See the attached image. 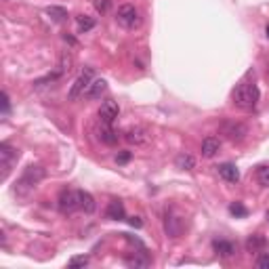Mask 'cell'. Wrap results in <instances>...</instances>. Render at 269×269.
<instances>
[{"label": "cell", "mask_w": 269, "mask_h": 269, "mask_svg": "<svg viewBox=\"0 0 269 269\" xmlns=\"http://www.w3.org/2000/svg\"><path fill=\"white\" fill-rule=\"evenodd\" d=\"M259 86L252 82H242V84L234 91V103L242 107V110H254L259 103Z\"/></svg>", "instance_id": "obj_1"}, {"label": "cell", "mask_w": 269, "mask_h": 269, "mask_svg": "<svg viewBox=\"0 0 269 269\" xmlns=\"http://www.w3.org/2000/svg\"><path fill=\"white\" fill-rule=\"evenodd\" d=\"M44 179V168L42 166H28L25 168V172L21 175V179H19V183H17V194H25L28 189H32L38 181H42Z\"/></svg>", "instance_id": "obj_2"}, {"label": "cell", "mask_w": 269, "mask_h": 269, "mask_svg": "<svg viewBox=\"0 0 269 269\" xmlns=\"http://www.w3.org/2000/svg\"><path fill=\"white\" fill-rule=\"evenodd\" d=\"M93 76H95V72L91 67H86V69H82V74L76 78V82L72 84V88H69V101H76L78 97H82V95H86V91H88V86L93 84Z\"/></svg>", "instance_id": "obj_3"}, {"label": "cell", "mask_w": 269, "mask_h": 269, "mask_svg": "<svg viewBox=\"0 0 269 269\" xmlns=\"http://www.w3.org/2000/svg\"><path fill=\"white\" fill-rule=\"evenodd\" d=\"M116 19H118V23L122 25V28H126V30H133V28H137V25L141 23L139 11L134 9L133 4H122V6H120L118 13H116Z\"/></svg>", "instance_id": "obj_4"}, {"label": "cell", "mask_w": 269, "mask_h": 269, "mask_svg": "<svg viewBox=\"0 0 269 269\" xmlns=\"http://www.w3.org/2000/svg\"><path fill=\"white\" fill-rule=\"evenodd\" d=\"M183 229H185V219L181 215H177L175 210H168L164 217V232L168 238H181V234H183Z\"/></svg>", "instance_id": "obj_5"}, {"label": "cell", "mask_w": 269, "mask_h": 269, "mask_svg": "<svg viewBox=\"0 0 269 269\" xmlns=\"http://www.w3.org/2000/svg\"><path fill=\"white\" fill-rule=\"evenodd\" d=\"M221 133L225 134L229 141H242L248 134V126L242 122H235V120H225L221 124Z\"/></svg>", "instance_id": "obj_6"}, {"label": "cell", "mask_w": 269, "mask_h": 269, "mask_svg": "<svg viewBox=\"0 0 269 269\" xmlns=\"http://www.w3.org/2000/svg\"><path fill=\"white\" fill-rule=\"evenodd\" d=\"M80 208V202H78V191H72V189H63L59 194V210L63 215H72Z\"/></svg>", "instance_id": "obj_7"}, {"label": "cell", "mask_w": 269, "mask_h": 269, "mask_svg": "<svg viewBox=\"0 0 269 269\" xmlns=\"http://www.w3.org/2000/svg\"><path fill=\"white\" fill-rule=\"evenodd\" d=\"M124 139L133 145H147L151 141V133L145 126H129L124 131Z\"/></svg>", "instance_id": "obj_8"}, {"label": "cell", "mask_w": 269, "mask_h": 269, "mask_svg": "<svg viewBox=\"0 0 269 269\" xmlns=\"http://www.w3.org/2000/svg\"><path fill=\"white\" fill-rule=\"evenodd\" d=\"M118 114H120V107H118L116 101H112V99L103 101L99 107V120L103 124H114V120L118 118Z\"/></svg>", "instance_id": "obj_9"}, {"label": "cell", "mask_w": 269, "mask_h": 269, "mask_svg": "<svg viewBox=\"0 0 269 269\" xmlns=\"http://www.w3.org/2000/svg\"><path fill=\"white\" fill-rule=\"evenodd\" d=\"M19 158V153H17V150H13V147L9 145V143H2L0 145V164H2V177H6L9 175V170H11V166H13V162Z\"/></svg>", "instance_id": "obj_10"}, {"label": "cell", "mask_w": 269, "mask_h": 269, "mask_svg": "<svg viewBox=\"0 0 269 269\" xmlns=\"http://www.w3.org/2000/svg\"><path fill=\"white\" fill-rule=\"evenodd\" d=\"M219 175H221L223 181H227V183H238L240 181V170L235 168L234 164H229V162L219 166Z\"/></svg>", "instance_id": "obj_11"}, {"label": "cell", "mask_w": 269, "mask_h": 269, "mask_svg": "<svg viewBox=\"0 0 269 269\" xmlns=\"http://www.w3.org/2000/svg\"><path fill=\"white\" fill-rule=\"evenodd\" d=\"M221 150V141L217 137H206L202 141V156L204 158H213L217 156V151Z\"/></svg>", "instance_id": "obj_12"}, {"label": "cell", "mask_w": 269, "mask_h": 269, "mask_svg": "<svg viewBox=\"0 0 269 269\" xmlns=\"http://www.w3.org/2000/svg\"><path fill=\"white\" fill-rule=\"evenodd\" d=\"M78 202H80V210H84L86 215L95 213V208H97V204H95V198L88 194V191H84V189L78 191Z\"/></svg>", "instance_id": "obj_13"}, {"label": "cell", "mask_w": 269, "mask_h": 269, "mask_svg": "<svg viewBox=\"0 0 269 269\" xmlns=\"http://www.w3.org/2000/svg\"><path fill=\"white\" fill-rule=\"evenodd\" d=\"M215 252L219 254V257H232V254H235V244L234 242H227V240H215Z\"/></svg>", "instance_id": "obj_14"}, {"label": "cell", "mask_w": 269, "mask_h": 269, "mask_svg": "<svg viewBox=\"0 0 269 269\" xmlns=\"http://www.w3.org/2000/svg\"><path fill=\"white\" fill-rule=\"evenodd\" d=\"M105 215H107V219H112V221H120V219H124V204L122 202H118V200H112L110 204H107V210H105Z\"/></svg>", "instance_id": "obj_15"}, {"label": "cell", "mask_w": 269, "mask_h": 269, "mask_svg": "<svg viewBox=\"0 0 269 269\" xmlns=\"http://www.w3.org/2000/svg\"><path fill=\"white\" fill-rule=\"evenodd\" d=\"M265 244H267V240L263 238V235L254 234V235H251V238L246 240V251L248 252H261L265 248Z\"/></svg>", "instance_id": "obj_16"}, {"label": "cell", "mask_w": 269, "mask_h": 269, "mask_svg": "<svg viewBox=\"0 0 269 269\" xmlns=\"http://www.w3.org/2000/svg\"><path fill=\"white\" fill-rule=\"evenodd\" d=\"M105 88H107V82L105 80H93V84L88 86V91H86V97L88 99H99L101 95L105 93Z\"/></svg>", "instance_id": "obj_17"}, {"label": "cell", "mask_w": 269, "mask_h": 269, "mask_svg": "<svg viewBox=\"0 0 269 269\" xmlns=\"http://www.w3.org/2000/svg\"><path fill=\"white\" fill-rule=\"evenodd\" d=\"M99 139L103 141L105 145H116L118 143V134L112 129V124H103V129L99 131Z\"/></svg>", "instance_id": "obj_18"}, {"label": "cell", "mask_w": 269, "mask_h": 269, "mask_svg": "<svg viewBox=\"0 0 269 269\" xmlns=\"http://www.w3.org/2000/svg\"><path fill=\"white\" fill-rule=\"evenodd\" d=\"M175 166L181 170H194L196 168V158L189 156V153H179L175 160Z\"/></svg>", "instance_id": "obj_19"}, {"label": "cell", "mask_w": 269, "mask_h": 269, "mask_svg": "<svg viewBox=\"0 0 269 269\" xmlns=\"http://www.w3.org/2000/svg\"><path fill=\"white\" fill-rule=\"evenodd\" d=\"M47 15L53 19V21L61 23V21H66V19H67V11L63 9V6H49V9H47Z\"/></svg>", "instance_id": "obj_20"}, {"label": "cell", "mask_w": 269, "mask_h": 269, "mask_svg": "<svg viewBox=\"0 0 269 269\" xmlns=\"http://www.w3.org/2000/svg\"><path fill=\"white\" fill-rule=\"evenodd\" d=\"M257 181H259V185H263V187H269V166H261L257 170Z\"/></svg>", "instance_id": "obj_21"}, {"label": "cell", "mask_w": 269, "mask_h": 269, "mask_svg": "<svg viewBox=\"0 0 269 269\" xmlns=\"http://www.w3.org/2000/svg\"><path fill=\"white\" fill-rule=\"evenodd\" d=\"M147 263H150L147 257H137V254L134 257H126V265L129 267H147Z\"/></svg>", "instance_id": "obj_22"}, {"label": "cell", "mask_w": 269, "mask_h": 269, "mask_svg": "<svg viewBox=\"0 0 269 269\" xmlns=\"http://www.w3.org/2000/svg\"><path fill=\"white\" fill-rule=\"evenodd\" d=\"M78 28H80V32H88V30H93V28H95V19L86 17V15L78 17Z\"/></svg>", "instance_id": "obj_23"}, {"label": "cell", "mask_w": 269, "mask_h": 269, "mask_svg": "<svg viewBox=\"0 0 269 269\" xmlns=\"http://www.w3.org/2000/svg\"><path fill=\"white\" fill-rule=\"evenodd\" d=\"M229 213H232L234 217H246L248 210H246L244 206H242L240 202H235V204H232V206H229Z\"/></svg>", "instance_id": "obj_24"}, {"label": "cell", "mask_w": 269, "mask_h": 269, "mask_svg": "<svg viewBox=\"0 0 269 269\" xmlns=\"http://www.w3.org/2000/svg\"><path fill=\"white\" fill-rule=\"evenodd\" d=\"M88 263V257H84V254H82V257H72V259H69V267H72V269H76V267H84Z\"/></svg>", "instance_id": "obj_25"}, {"label": "cell", "mask_w": 269, "mask_h": 269, "mask_svg": "<svg viewBox=\"0 0 269 269\" xmlns=\"http://www.w3.org/2000/svg\"><path fill=\"white\" fill-rule=\"evenodd\" d=\"M69 67H72V57H69L67 53L61 57V66H59V72L61 74H66V72H69Z\"/></svg>", "instance_id": "obj_26"}, {"label": "cell", "mask_w": 269, "mask_h": 269, "mask_svg": "<svg viewBox=\"0 0 269 269\" xmlns=\"http://www.w3.org/2000/svg\"><path fill=\"white\" fill-rule=\"evenodd\" d=\"M9 110H11V99H9V93H2V114L6 116V114H9Z\"/></svg>", "instance_id": "obj_27"}, {"label": "cell", "mask_w": 269, "mask_h": 269, "mask_svg": "<svg viewBox=\"0 0 269 269\" xmlns=\"http://www.w3.org/2000/svg\"><path fill=\"white\" fill-rule=\"evenodd\" d=\"M131 156H133L131 151H120L118 156H116V162H118V164H126V162L131 160Z\"/></svg>", "instance_id": "obj_28"}, {"label": "cell", "mask_w": 269, "mask_h": 269, "mask_svg": "<svg viewBox=\"0 0 269 269\" xmlns=\"http://www.w3.org/2000/svg\"><path fill=\"white\" fill-rule=\"evenodd\" d=\"M257 267H259V269H269V252H265L263 257H259Z\"/></svg>", "instance_id": "obj_29"}, {"label": "cell", "mask_w": 269, "mask_h": 269, "mask_svg": "<svg viewBox=\"0 0 269 269\" xmlns=\"http://www.w3.org/2000/svg\"><path fill=\"white\" fill-rule=\"evenodd\" d=\"M107 6H110V4H107V0H95V9H97L99 13H105Z\"/></svg>", "instance_id": "obj_30"}, {"label": "cell", "mask_w": 269, "mask_h": 269, "mask_svg": "<svg viewBox=\"0 0 269 269\" xmlns=\"http://www.w3.org/2000/svg\"><path fill=\"white\" fill-rule=\"evenodd\" d=\"M129 223H131L133 227H141V225H143V221H141L139 217H131V219H129Z\"/></svg>", "instance_id": "obj_31"}, {"label": "cell", "mask_w": 269, "mask_h": 269, "mask_svg": "<svg viewBox=\"0 0 269 269\" xmlns=\"http://www.w3.org/2000/svg\"><path fill=\"white\" fill-rule=\"evenodd\" d=\"M265 34H267V38H269V23L265 25Z\"/></svg>", "instance_id": "obj_32"}]
</instances>
